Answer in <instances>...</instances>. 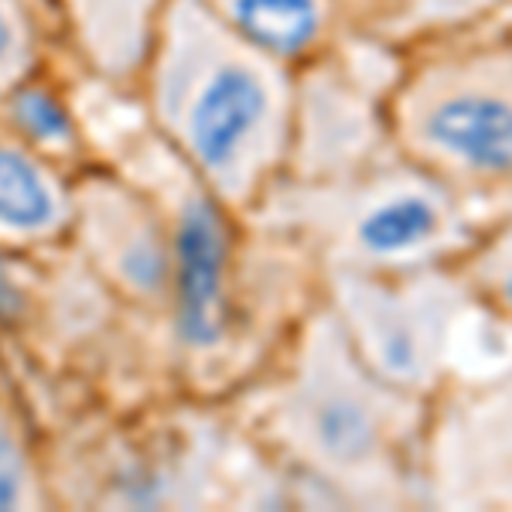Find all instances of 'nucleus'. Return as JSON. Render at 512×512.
I'll return each instance as SVG.
<instances>
[{"mask_svg":"<svg viewBox=\"0 0 512 512\" xmlns=\"http://www.w3.org/2000/svg\"><path fill=\"white\" fill-rule=\"evenodd\" d=\"M24 297H21V287L18 280L11 277V270L0 267V318H14L21 311Z\"/></svg>","mask_w":512,"mask_h":512,"instance_id":"ddd939ff","label":"nucleus"},{"mask_svg":"<svg viewBox=\"0 0 512 512\" xmlns=\"http://www.w3.org/2000/svg\"><path fill=\"white\" fill-rule=\"evenodd\" d=\"M355 315H359L362 338L373 355L376 369L390 379L410 383L424 373L427 366V345L420 318L410 315L400 301H386V297H355Z\"/></svg>","mask_w":512,"mask_h":512,"instance_id":"9d476101","label":"nucleus"},{"mask_svg":"<svg viewBox=\"0 0 512 512\" xmlns=\"http://www.w3.org/2000/svg\"><path fill=\"white\" fill-rule=\"evenodd\" d=\"M24 499H28V468L18 441L0 424V509H18Z\"/></svg>","mask_w":512,"mask_h":512,"instance_id":"f8f14e48","label":"nucleus"},{"mask_svg":"<svg viewBox=\"0 0 512 512\" xmlns=\"http://www.w3.org/2000/svg\"><path fill=\"white\" fill-rule=\"evenodd\" d=\"M441 229V212L420 192H393L359 212L349 236L359 253L373 260H396L431 243Z\"/></svg>","mask_w":512,"mask_h":512,"instance_id":"6e6552de","label":"nucleus"},{"mask_svg":"<svg viewBox=\"0 0 512 512\" xmlns=\"http://www.w3.org/2000/svg\"><path fill=\"white\" fill-rule=\"evenodd\" d=\"M506 297H509V304H512V274H509V280H506Z\"/></svg>","mask_w":512,"mask_h":512,"instance_id":"2eb2a0df","label":"nucleus"},{"mask_svg":"<svg viewBox=\"0 0 512 512\" xmlns=\"http://www.w3.org/2000/svg\"><path fill=\"white\" fill-rule=\"evenodd\" d=\"M161 120L226 198L250 192L287 134L280 65L239 41L198 0L178 14L161 69Z\"/></svg>","mask_w":512,"mask_h":512,"instance_id":"f257e3e1","label":"nucleus"},{"mask_svg":"<svg viewBox=\"0 0 512 512\" xmlns=\"http://www.w3.org/2000/svg\"><path fill=\"white\" fill-rule=\"evenodd\" d=\"M226 260L229 243L216 202L192 192L181 202L171 239L178 335L192 349H212L226 332Z\"/></svg>","mask_w":512,"mask_h":512,"instance_id":"7ed1b4c3","label":"nucleus"},{"mask_svg":"<svg viewBox=\"0 0 512 512\" xmlns=\"http://www.w3.org/2000/svg\"><path fill=\"white\" fill-rule=\"evenodd\" d=\"M65 216L59 185L21 147L0 144V229L18 236L52 233Z\"/></svg>","mask_w":512,"mask_h":512,"instance_id":"1a4fd4ad","label":"nucleus"},{"mask_svg":"<svg viewBox=\"0 0 512 512\" xmlns=\"http://www.w3.org/2000/svg\"><path fill=\"white\" fill-rule=\"evenodd\" d=\"M301 444L335 468L362 465L379 448V414L359 383L342 373H311L297 403Z\"/></svg>","mask_w":512,"mask_h":512,"instance_id":"20e7f679","label":"nucleus"},{"mask_svg":"<svg viewBox=\"0 0 512 512\" xmlns=\"http://www.w3.org/2000/svg\"><path fill=\"white\" fill-rule=\"evenodd\" d=\"M93 209H96L93 236H96L99 260L110 263L113 274L130 291L154 297L171 270V260L158 239V229L144 216H137V212H123L113 198L93 205Z\"/></svg>","mask_w":512,"mask_h":512,"instance_id":"0eeeda50","label":"nucleus"},{"mask_svg":"<svg viewBox=\"0 0 512 512\" xmlns=\"http://www.w3.org/2000/svg\"><path fill=\"white\" fill-rule=\"evenodd\" d=\"M362 31L383 41H420L475 28L509 0H335Z\"/></svg>","mask_w":512,"mask_h":512,"instance_id":"423d86ee","label":"nucleus"},{"mask_svg":"<svg viewBox=\"0 0 512 512\" xmlns=\"http://www.w3.org/2000/svg\"><path fill=\"white\" fill-rule=\"evenodd\" d=\"M14 52H18V24L7 14V7L0 4V72L11 65Z\"/></svg>","mask_w":512,"mask_h":512,"instance_id":"4468645a","label":"nucleus"},{"mask_svg":"<svg viewBox=\"0 0 512 512\" xmlns=\"http://www.w3.org/2000/svg\"><path fill=\"white\" fill-rule=\"evenodd\" d=\"M219 24L277 65L301 62L325 45L335 0H198Z\"/></svg>","mask_w":512,"mask_h":512,"instance_id":"39448f33","label":"nucleus"},{"mask_svg":"<svg viewBox=\"0 0 512 512\" xmlns=\"http://www.w3.org/2000/svg\"><path fill=\"white\" fill-rule=\"evenodd\" d=\"M396 120L427 158L472 175H512V45L427 59L400 86Z\"/></svg>","mask_w":512,"mask_h":512,"instance_id":"f03ea898","label":"nucleus"},{"mask_svg":"<svg viewBox=\"0 0 512 512\" xmlns=\"http://www.w3.org/2000/svg\"><path fill=\"white\" fill-rule=\"evenodd\" d=\"M11 120L38 147H72V140H76V127H72L62 99L41 86H28L14 96Z\"/></svg>","mask_w":512,"mask_h":512,"instance_id":"9b49d317","label":"nucleus"}]
</instances>
